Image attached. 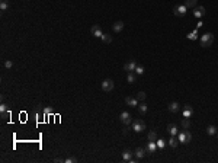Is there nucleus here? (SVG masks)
<instances>
[{
  "instance_id": "f257e3e1",
  "label": "nucleus",
  "mask_w": 218,
  "mask_h": 163,
  "mask_svg": "<svg viewBox=\"0 0 218 163\" xmlns=\"http://www.w3.org/2000/svg\"><path fill=\"white\" fill-rule=\"evenodd\" d=\"M201 47H204V48H208V47H211L212 44H214V35L211 34V32H205L202 37H201Z\"/></svg>"
},
{
  "instance_id": "f03ea898",
  "label": "nucleus",
  "mask_w": 218,
  "mask_h": 163,
  "mask_svg": "<svg viewBox=\"0 0 218 163\" xmlns=\"http://www.w3.org/2000/svg\"><path fill=\"white\" fill-rule=\"evenodd\" d=\"M177 138H179V143H182V144H189L190 140H192V134H190V131L185 130V131H182V133L177 134Z\"/></svg>"
},
{
  "instance_id": "7ed1b4c3",
  "label": "nucleus",
  "mask_w": 218,
  "mask_h": 163,
  "mask_svg": "<svg viewBox=\"0 0 218 163\" xmlns=\"http://www.w3.org/2000/svg\"><path fill=\"white\" fill-rule=\"evenodd\" d=\"M186 10H188V7H186L185 4H177V6H174L173 7L174 16H179V18L185 16V15H186Z\"/></svg>"
},
{
  "instance_id": "20e7f679",
  "label": "nucleus",
  "mask_w": 218,
  "mask_h": 163,
  "mask_svg": "<svg viewBox=\"0 0 218 163\" xmlns=\"http://www.w3.org/2000/svg\"><path fill=\"white\" fill-rule=\"evenodd\" d=\"M114 86H115V83L112 79H105V80L102 82V90L103 92H111V90H114Z\"/></svg>"
},
{
  "instance_id": "39448f33",
  "label": "nucleus",
  "mask_w": 218,
  "mask_h": 163,
  "mask_svg": "<svg viewBox=\"0 0 218 163\" xmlns=\"http://www.w3.org/2000/svg\"><path fill=\"white\" fill-rule=\"evenodd\" d=\"M132 130L137 131V133L144 131V130H145V122L141 121V120H135V121H132Z\"/></svg>"
},
{
  "instance_id": "423d86ee",
  "label": "nucleus",
  "mask_w": 218,
  "mask_h": 163,
  "mask_svg": "<svg viewBox=\"0 0 218 163\" xmlns=\"http://www.w3.org/2000/svg\"><path fill=\"white\" fill-rule=\"evenodd\" d=\"M205 13H207V10H205V7L204 6H196V7H193V16L195 18H204L205 16Z\"/></svg>"
},
{
  "instance_id": "0eeeda50",
  "label": "nucleus",
  "mask_w": 218,
  "mask_h": 163,
  "mask_svg": "<svg viewBox=\"0 0 218 163\" xmlns=\"http://www.w3.org/2000/svg\"><path fill=\"white\" fill-rule=\"evenodd\" d=\"M119 120H121V122L122 124H125V125H130L131 122H132V118H131L130 112H121V115H119Z\"/></svg>"
},
{
  "instance_id": "6e6552de",
  "label": "nucleus",
  "mask_w": 218,
  "mask_h": 163,
  "mask_svg": "<svg viewBox=\"0 0 218 163\" xmlns=\"http://www.w3.org/2000/svg\"><path fill=\"white\" fill-rule=\"evenodd\" d=\"M90 35H93V37H96V38H100V37L103 35L100 26H99V25H93V26L90 28Z\"/></svg>"
},
{
  "instance_id": "1a4fd4ad",
  "label": "nucleus",
  "mask_w": 218,
  "mask_h": 163,
  "mask_svg": "<svg viewBox=\"0 0 218 163\" xmlns=\"http://www.w3.org/2000/svg\"><path fill=\"white\" fill-rule=\"evenodd\" d=\"M135 69H137V63H135V61H130V63H125V64H124V70L128 72V73L135 72Z\"/></svg>"
},
{
  "instance_id": "9d476101",
  "label": "nucleus",
  "mask_w": 218,
  "mask_h": 163,
  "mask_svg": "<svg viewBox=\"0 0 218 163\" xmlns=\"http://www.w3.org/2000/svg\"><path fill=\"white\" fill-rule=\"evenodd\" d=\"M125 103L131 106V108H135V106H138V99L137 98H131V96H127L125 98Z\"/></svg>"
},
{
  "instance_id": "9b49d317",
  "label": "nucleus",
  "mask_w": 218,
  "mask_h": 163,
  "mask_svg": "<svg viewBox=\"0 0 218 163\" xmlns=\"http://www.w3.org/2000/svg\"><path fill=\"white\" fill-rule=\"evenodd\" d=\"M192 114H193V108H192L190 105H185V106H183V117H185V118H190Z\"/></svg>"
},
{
  "instance_id": "f8f14e48",
  "label": "nucleus",
  "mask_w": 218,
  "mask_h": 163,
  "mask_svg": "<svg viewBox=\"0 0 218 163\" xmlns=\"http://www.w3.org/2000/svg\"><path fill=\"white\" fill-rule=\"evenodd\" d=\"M124 26H125V23H124L122 21H116V22L112 25V28H114V32H121V31L124 29Z\"/></svg>"
},
{
  "instance_id": "ddd939ff",
  "label": "nucleus",
  "mask_w": 218,
  "mask_h": 163,
  "mask_svg": "<svg viewBox=\"0 0 218 163\" xmlns=\"http://www.w3.org/2000/svg\"><path fill=\"white\" fill-rule=\"evenodd\" d=\"M167 109H169L170 112L176 114V112H179V109H180V105H179L177 102H170V103H169V106H167Z\"/></svg>"
},
{
  "instance_id": "4468645a",
  "label": "nucleus",
  "mask_w": 218,
  "mask_h": 163,
  "mask_svg": "<svg viewBox=\"0 0 218 163\" xmlns=\"http://www.w3.org/2000/svg\"><path fill=\"white\" fill-rule=\"evenodd\" d=\"M145 150H147L148 153H154V152L157 150V144H156L154 141H148L147 146H145Z\"/></svg>"
},
{
  "instance_id": "2eb2a0df",
  "label": "nucleus",
  "mask_w": 218,
  "mask_h": 163,
  "mask_svg": "<svg viewBox=\"0 0 218 163\" xmlns=\"http://www.w3.org/2000/svg\"><path fill=\"white\" fill-rule=\"evenodd\" d=\"M145 149H143V147H138L137 150H135V156H137V159H143L144 156H145Z\"/></svg>"
},
{
  "instance_id": "dca6fc26",
  "label": "nucleus",
  "mask_w": 218,
  "mask_h": 163,
  "mask_svg": "<svg viewBox=\"0 0 218 163\" xmlns=\"http://www.w3.org/2000/svg\"><path fill=\"white\" fill-rule=\"evenodd\" d=\"M167 133H169L170 135H176V134H177V127H176L174 124H169V125H167Z\"/></svg>"
},
{
  "instance_id": "f3484780",
  "label": "nucleus",
  "mask_w": 218,
  "mask_h": 163,
  "mask_svg": "<svg viewBox=\"0 0 218 163\" xmlns=\"http://www.w3.org/2000/svg\"><path fill=\"white\" fill-rule=\"evenodd\" d=\"M177 144H179V138L177 137H174V135H170V140H169V146L174 149V147H177Z\"/></svg>"
},
{
  "instance_id": "a211bd4d",
  "label": "nucleus",
  "mask_w": 218,
  "mask_h": 163,
  "mask_svg": "<svg viewBox=\"0 0 218 163\" xmlns=\"http://www.w3.org/2000/svg\"><path fill=\"white\" fill-rule=\"evenodd\" d=\"M207 133H208V135H211V137L215 135V134H217V127H215V125H208V127H207Z\"/></svg>"
},
{
  "instance_id": "6ab92c4d",
  "label": "nucleus",
  "mask_w": 218,
  "mask_h": 163,
  "mask_svg": "<svg viewBox=\"0 0 218 163\" xmlns=\"http://www.w3.org/2000/svg\"><path fill=\"white\" fill-rule=\"evenodd\" d=\"M122 159H124L125 162H130L131 159H132V152H130V150H125V152L122 153Z\"/></svg>"
},
{
  "instance_id": "aec40b11",
  "label": "nucleus",
  "mask_w": 218,
  "mask_h": 163,
  "mask_svg": "<svg viewBox=\"0 0 218 163\" xmlns=\"http://www.w3.org/2000/svg\"><path fill=\"white\" fill-rule=\"evenodd\" d=\"M138 111H140V114H141V115H144V114H147L148 106H147L145 103H140V105H138Z\"/></svg>"
},
{
  "instance_id": "412c9836",
  "label": "nucleus",
  "mask_w": 218,
  "mask_h": 163,
  "mask_svg": "<svg viewBox=\"0 0 218 163\" xmlns=\"http://www.w3.org/2000/svg\"><path fill=\"white\" fill-rule=\"evenodd\" d=\"M185 6L188 9H193L196 7V0H185Z\"/></svg>"
},
{
  "instance_id": "4be33fe9",
  "label": "nucleus",
  "mask_w": 218,
  "mask_h": 163,
  "mask_svg": "<svg viewBox=\"0 0 218 163\" xmlns=\"http://www.w3.org/2000/svg\"><path fill=\"white\" fill-rule=\"evenodd\" d=\"M157 149H160V150H163L164 147H166V141H164V138H157Z\"/></svg>"
},
{
  "instance_id": "5701e85b",
  "label": "nucleus",
  "mask_w": 218,
  "mask_h": 163,
  "mask_svg": "<svg viewBox=\"0 0 218 163\" xmlns=\"http://www.w3.org/2000/svg\"><path fill=\"white\" fill-rule=\"evenodd\" d=\"M100 40H102V42H105V44H109V42H112V37L109 34H103L100 37Z\"/></svg>"
},
{
  "instance_id": "b1692460",
  "label": "nucleus",
  "mask_w": 218,
  "mask_h": 163,
  "mask_svg": "<svg viewBox=\"0 0 218 163\" xmlns=\"http://www.w3.org/2000/svg\"><path fill=\"white\" fill-rule=\"evenodd\" d=\"M186 37H188V40H190V41H195V40H196V38H198V31L195 29V31H192V32H189V34H188Z\"/></svg>"
},
{
  "instance_id": "393cba45",
  "label": "nucleus",
  "mask_w": 218,
  "mask_h": 163,
  "mask_svg": "<svg viewBox=\"0 0 218 163\" xmlns=\"http://www.w3.org/2000/svg\"><path fill=\"white\" fill-rule=\"evenodd\" d=\"M147 138H148V141H154V140H157V133H156V131H150L148 135H147Z\"/></svg>"
},
{
  "instance_id": "a878e982",
  "label": "nucleus",
  "mask_w": 218,
  "mask_h": 163,
  "mask_svg": "<svg viewBox=\"0 0 218 163\" xmlns=\"http://www.w3.org/2000/svg\"><path fill=\"white\" fill-rule=\"evenodd\" d=\"M135 80H137V76L134 74V72H132V73H128V77H127V82L132 84V83H135Z\"/></svg>"
},
{
  "instance_id": "bb28decb",
  "label": "nucleus",
  "mask_w": 218,
  "mask_h": 163,
  "mask_svg": "<svg viewBox=\"0 0 218 163\" xmlns=\"http://www.w3.org/2000/svg\"><path fill=\"white\" fill-rule=\"evenodd\" d=\"M7 9H9L7 0H0V10H7Z\"/></svg>"
},
{
  "instance_id": "cd10ccee",
  "label": "nucleus",
  "mask_w": 218,
  "mask_h": 163,
  "mask_svg": "<svg viewBox=\"0 0 218 163\" xmlns=\"http://www.w3.org/2000/svg\"><path fill=\"white\" fill-rule=\"evenodd\" d=\"M77 162H79V159H77L76 156H71V157L64 159V163H77Z\"/></svg>"
},
{
  "instance_id": "c85d7f7f",
  "label": "nucleus",
  "mask_w": 218,
  "mask_h": 163,
  "mask_svg": "<svg viewBox=\"0 0 218 163\" xmlns=\"http://www.w3.org/2000/svg\"><path fill=\"white\" fill-rule=\"evenodd\" d=\"M135 98H137V99H138V101H145V98H147V95H145V93H144V92H138V93H137V96H135Z\"/></svg>"
},
{
  "instance_id": "c756f323",
  "label": "nucleus",
  "mask_w": 218,
  "mask_h": 163,
  "mask_svg": "<svg viewBox=\"0 0 218 163\" xmlns=\"http://www.w3.org/2000/svg\"><path fill=\"white\" fill-rule=\"evenodd\" d=\"M182 127H183V128H189V127H190V121H189V118L182 120Z\"/></svg>"
},
{
  "instance_id": "7c9ffc66",
  "label": "nucleus",
  "mask_w": 218,
  "mask_h": 163,
  "mask_svg": "<svg viewBox=\"0 0 218 163\" xmlns=\"http://www.w3.org/2000/svg\"><path fill=\"white\" fill-rule=\"evenodd\" d=\"M135 73H137V74H143V73H144V67H143V66H137Z\"/></svg>"
},
{
  "instance_id": "2f4dec72",
  "label": "nucleus",
  "mask_w": 218,
  "mask_h": 163,
  "mask_svg": "<svg viewBox=\"0 0 218 163\" xmlns=\"http://www.w3.org/2000/svg\"><path fill=\"white\" fill-rule=\"evenodd\" d=\"M0 114H1V120H3V121H6V120L9 118V115H10L9 111H4V112H0Z\"/></svg>"
},
{
  "instance_id": "473e14b6",
  "label": "nucleus",
  "mask_w": 218,
  "mask_h": 163,
  "mask_svg": "<svg viewBox=\"0 0 218 163\" xmlns=\"http://www.w3.org/2000/svg\"><path fill=\"white\" fill-rule=\"evenodd\" d=\"M4 67H6V69H12V67H13V63H12L10 60H7V61H4Z\"/></svg>"
},
{
  "instance_id": "72a5a7b5",
  "label": "nucleus",
  "mask_w": 218,
  "mask_h": 163,
  "mask_svg": "<svg viewBox=\"0 0 218 163\" xmlns=\"http://www.w3.org/2000/svg\"><path fill=\"white\" fill-rule=\"evenodd\" d=\"M4 111H7V106H6L4 103H1V105H0V112H4Z\"/></svg>"
},
{
  "instance_id": "f704fd0d",
  "label": "nucleus",
  "mask_w": 218,
  "mask_h": 163,
  "mask_svg": "<svg viewBox=\"0 0 218 163\" xmlns=\"http://www.w3.org/2000/svg\"><path fill=\"white\" fill-rule=\"evenodd\" d=\"M54 162H55V163H63V162H64V159H61V157H57V159H54Z\"/></svg>"
},
{
  "instance_id": "c9c22d12",
  "label": "nucleus",
  "mask_w": 218,
  "mask_h": 163,
  "mask_svg": "<svg viewBox=\"0 0 218 163\" xmlns=\"http://www.w3.org/2000/svg\"><path fill=\"white\" fill-rule=\"evenodd\" d=\"M122 133H124V134H127V133H128V125H125V128L122 130Z\"/></svg>"
}]
</instances>
